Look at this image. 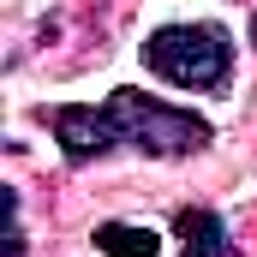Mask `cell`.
Instances as JSON below:
<instances>
[{"mask_svg":"<svg viewBox=\"0 0 257 257\" xmlns=\"http://www.w3.org/2000/svg\"><path fill=\"white\" fill-rule=\"evenodd\" d=\"M144 66L180 90H221L233 78V36L221 24H162L144 42Z\"/></svg>","mask_w":257,"mask_h":257,"instance_id":"6da1fadb","label":"cell"},{"mask_svg":"<svg viewBox=\"0 0 257 257\" xmlns=\"http://www.w3.org/2000/svg\"><path fill=\"white\" fill-rule=\"evenodd\" d=\"M108 114H114V126H120V144L132 150H144V156H197L203 144H209V120L192 114V108H168V102H156V96H144V90H114L108 96Z\"/></svg>","mask_w":257,"mask_h":257,"instance_id":"7a4b0ae2","label":"cell"},{"mask_svg":"<svg viewBox=\"0 0 257 257\" xmlns=\"http://www.w3.org/2000/svg\"><path fill=\"white\" fill-rule=\"evenodd\" d=\"M48 120H54V138H60L66 162H96V156H108L120 144V126H114L108 102L102 108H54Z\"/></svg>","mask_w":257,"mask_h":257,"instance_id":"3957f363","label":"cell"},{"mask_svg":"<svg viewBox=\"0 0 257 257\" xmlns=\"http://www.w3.org/2000/svg\"><path fill=\"white\" fill-rule=\"evenodd\" d=\"M90 239H96L102 257H156L162 251V233L156 227H138V221H102Z\"/></svg>","mask_w":257,"mask_h":257,"instance_id":"277c9868","label":"cell"},{"mask_svg":"<svg viewBox=\"0 0 257 257\" xmlns=\"http://www.w3.org/2000/svg\"><path fill=\"white\" fill-rule=\"evenodd\" d=\"M180 257H227V233L209 209H180Z\"/></svg>","mask_w":257,"mask_h":257,"instance_id":"5b68a950","label":"cell"},{"mask_svg":"<svg viewBox=\"0 0 257 257\" xmlns=\"http://www.w3.org/2000/svg\"><path fill=\"white\" fill-rule=\"evenodd\" d=\"M6 215H12V227H6V257H24V221H18V197H6Z\"/></svg>","mask_w":257,"mask_h":257,"instance_id":"8992f818","label":"cell"},{"mask_svg":"<svg viewBox=\"0 0 257 257\" xmlns=\"http://www.w3.org/2000/svg\"><path fill=\"white\" fill-rule=\"evenodd\" d=\"M251 42H257V12H251Z\"/></svg>","mask_w":257,"mask_h":257,"instance_id":"52a82bcc","label":"cell"},{"mask_svg":"<svg viewBox=\"0 0 257 257\" xmlns=\"http://www.w3.org/2000/svg\"><path fill=\"white\" fill-rule=\"evenodd\" d=\"M227 257H239V251H227Z\"/></svg>","mask_w":257,"mask_h":257,"instance_id":"ba28073f","label":"cell"}]
</instances>
